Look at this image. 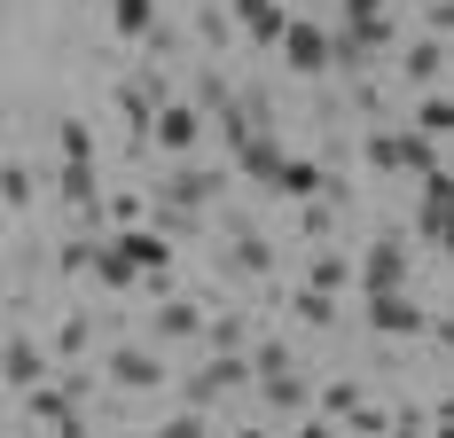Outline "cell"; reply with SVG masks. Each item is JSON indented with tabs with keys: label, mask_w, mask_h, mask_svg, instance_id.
Masks as SVG:
<instances>
[{
	"label": "cell",
	"mask_w": 454,
	"mask_h": 438,
	"mask_svg": "<svg viewBox=\"0 0 454 438\" xmlns=\"http://www.w3.org/2000/svg\"><path fill=\"white\" fill-rule=\"evenodd\" d=\"M400 71H408L415 87H431V79L447 71V40H431V32H423V40H408V55H400Z\"/></svg>",
	"instance_id": "obj_21"
},
{
	"label": "cell",
	"mask_w": 454,
	"mask_h": 438,
	"mask_svg": "<svg viewBox=\"0 0 454 438\" xmlns=\"http://www.w3.org/2000/svg\"><path fill=\"white\" fill-rule=\"evenodd\" d=\"M423 32L431 40H454V0H423Z\"/></svg>",
	"instance_id": "obj_34"
},
{
	"label": "cell",
	"mask_w": 454,
	"mask_h": 438,
	"mask_svg": "<svg viewBox=\"0 0 454 438\" xmlns=\"http://www.w3.org/2000/svg\"><path fill=\"white\" fill-rule=\"evenodd\" d=\"M0 384H16V392L47 384V352L32 345V337H8V345H0Z\"/></svg>",
	"instance_id": "obj_14"
},
{
	"label": "cell",
	"mask_w": 454,
	"mask_h": 438,
	"mask_svg": "<svg viewBox=\"0 0 454 438\" xmlns=\"http://www.w3.org/2000/svg\"><path fill=\"white\" fill-rule=\"evenodd\" d=\"M290 313H298L306 329H329V321H337V290H314V282H298V298H290Z\"/></svg>",
	"instance_id": "obj_24"
},
{
	"label": "cell",
	"mask_w": 454,
	"mask_h": 438,
	"mask_svg": "<svg viewBox=\"0 0 454 438\" xmlns=\"http://www.w3.org/2000/svg\"><path fill=\"white\" fill-rule=\"evenodd\" d=\"M196 337H204V306L165 298V306L149 313V345H196Z\"/></svg>",
	"instance_id": "obj_12"
},
{
	"label": "cell",
	"mask_w": 454,
	"mask_h": 438,
	"mask_svg": "<svg viewBox=\"0 0 454 438\" xmlns=\"http://www.w3.org/2000/svg\"><path fill=\"white\" fill-rule=\"evenodd\" d=\"M408 126H415V133H431V141H447V133H454V94H423Z\"/></svg>",
	"instance_id": "obj_25"
},
{
	"label": "cell",
	"mask_w": 454,
	"mask_h": 438,
	"mask_svg": "<svg viewBox=\"0 0 454 438\" xmlns=\"http://www.w3.org/2000/svg\"><path fill=\"white\" fill-rule=\"evenodd\" d=\"M141 40H149V55H181V32H173V24H165V16H157V24H149V32H141Z\"/></svg>",
	"instance_id": "obj_36"
},
{
	"label": "cell",
	"mask_w": 454,
	"mask_h": 438,
	"mask_svg": "<svg viewBox=\"0 0 454 438\" xmlns=\"http://www.w3.org/2000/svg\"><path fill=\"white\" fill-rule=\"evenodd\" d=\"M243 384H251V360H243V352H212L204 368H188V376H181V407H196V415H204L212 399L243 392Z\"/></svg>",
	"instance_id": "obj_1"
},
{
	"label": "cell",
	"mask_w": 454,
	"mask_h": 438,
	"mask_svg": "<svg viewBox=\"0 0 454 438\" xmlns=\"http://www.w3.org/2000/svg\"><path fill=\"white\" fill-rule=\"evenodd\" d=\"M196 40L212 47V55H220V47H227V40H235V16H227L220 0H212V8H204V16H196Z\"/></svg>",
	"instance_id": "obj_29"
},
{
	"label": "cell",
	"mask_w": 454,
	"mask_h": 438,
	"mask_svg": "<svg viewBox=\"0 0 454 438\" xmlns=\"http://www.w3.org/2000/svg\"><path fill=\"white\" fill-rule=\"evenodd\" d=\"M87 274L102 282V290H110V298H118V290H134V282H141V266L126 259L118 243H94V266H87Z\"/></svg>",
	"instance_id": "obj_19"
},
{
	"label": "cell",
	"mask_w": 454,
	"mask_h": 438,
	"mask_svg": "<svg viewBox=\"0 0 454 438\" xmlns=\"http://www.w3.org/2000/svg\"><path fill=\"white\" fill-rule=\"evenodd\" d=\"M282 157H290V149H282L274 133H243V141H235V165H227V173H235V180H251V188H274Z\"/></svg>",
	"instance_id": "obj_9"
},
{
	"label": "cell",
	"mask_w": 454,
	"mask_h": 438,
	"mask_svg": "<svg viewBox=\"0 0 454 438\" xmlns=\"http://www.w3.org/2000/svg\"><path fill=\"white\" fill-rule=\"evenodd\" d=\"M431 438H454V423H447V415H439V431H431Z\"/></svg>",
	"instance_id": "obj_43"
},
{
	"label": "cell",
	"mask_w": 454,
	"mask_h": 438,
	"mask_svg": "<svg viewBox=\"0 0 454 438\" xmlns=\"http://www.w3.org/2000/svg\"><path fill=\"white\" fill-rule=\"evenodd\" d=\"M102 376H110L118 392H157V384H165L173 368H165V352H157V345H110Z\"/></svg>",
	"instance_id": "obj_4"
},
{
	"label": "cell",
	"mask_w": 454,
	"mask_h": 438,
	"mask_svg": "<svg viewBox=\"0 0 454 438\" xmlns=\"http://www.w3.org/2000/svg\"><path fill=\"white\" fill-rule=\"evenodd\" d=\"M87 345H94V321H63V337H55V352H63V360H79Z\"/></svg>",
	"instance_id": "obj_35"
},
{
	"label": "cell",
	"mask_w": 454,
	"mask_h": 438,
	"mask_svg": "<svg viewBox=\"0 0 454 438\" xmlns=\"http://www.w3.org/2000/svg\"><path fill=\"white\" fill-rule=\"evenodd\" d=\"M415 188H423V204H415V235H423L431 251H454V173L439 165V173H423Z\"/></svg>",
	"instance_id": "obj_2"
},
{
	"label": "cell",
	"mask_w": 454,
	"mask_h": 438,
	"mask_svg": "<svg viewBox=\"0 0 454 438\" xmlns=\"http://www.w3.org/2000/svg\"><path fill=\"white\" fill-rule=\"evenodd\" d=\"M149 24H157V0H110V32L118 40H141Z\"/></svg>",
	"instance_id": "obj_26"
},
{
	"label": "cell",
	"mask_w": 454,
	"mask_h": 438,
	"mask_svg": "<svg viewBox=\"0 0 454 438\" xmlns=\"http://www.w3.org/2000/svg\"><path fill=\"white\" fill-rule=\"evenodd\" d=\"M47 188L71 204V212H87V219H102V188H94V157H63L55 173H47Z\"/></svg>",
	"instance_id": "obj_10"
},
{
	"label": "cell",
	"mask_w": 454,
	"mask_h": 438,
	"mask_svg": "<svg viewBox=\"0 0 454 438\" xmlns=\"http://www.w3.org/2000/svg\"><path fill=\"white\" fill-rule=\"evenodd\" d=\"M392 173H439V141L431 133H415V126H392Z\"/></svg>",
	"instance_id": "obj_17"
},
{
	"label": "cell",
	"mask_w": 454,
	"mask_h": 438,
	"mask_svg": "<svg viewBox=\"0 0 454 438\" xmlns=\"http://www.w3.org/2000/svg\"><path fill=\"white\" fill-rule=\"evenodd\" d=\"M55 149H63V157H94V126L87 118H63V126H55Z\"/></svg>",
	"instance_id": "obj_31"
},
{
	"label": "cell",
	"mask_w": 454,
	"mask_h": 438,
	"mask_svg": "<svg viewBox=\"0 0 454 438\" xmlns=\"http://www.w3.org/2000/svg\"><path fill=\"white\" fill-rule=\"evenodd\" d=\"M196 133H204V110H196V102H173V94H165V102H157V118H149V141H157V149H165V157L181 165L188 149H196Z\"/></svg>",
	"instance_id": "obj_7"
},
{
	"label": "cell",
	"mask_w": 454,
	"mask_h": 438,
	"mask_svg": "<svg viewBox=\"0 0 454 438\" xmlns=\"http://www.w3.org/2000/svg\"><path fill=\"white\" fill-rule=\"evenodd\" d=\"M321 407L353 423V415H361V407H368V392H361V384H329V392H321Z\"/></svg>",
	"instance_id": "obj_33"
},
{
	"label": "cell",
	"mask_w": 454,
	"mask_h": 438,
	"mask_svg": "<svg viewBox=\"0 0 454 438\" xmlns=\"http://www.w3.org/2000/svg\"><path fill=\"white\" fill-rule=\"evenodd\" d=\"M157 438H204V415H196V407H181V415H173Z\"/></svg>",
	"instance_id": "obj_38"
},
{
	"label": "cell",
	"mask_w": 454,
	"mask_h": 438,
	"mask_svg": "<svg viewBox=\"0 0 454 438\" xmlns=\"http://www.w3.org/2000/svg\"><path fill=\"white\" fill-rule=\"evenodd\" d=\"M110 243H118L141 274H173V235H165V227H141V219H134V227H118Z\"/></svg>",
	"instance_id": "obj_11"
},
{
	"label": "cell",
	"mask_w": 454,
	"mask_h": 438,
	"mask_svg": "<svg viewBox=\"0 0 454 438\" xmlns=\"http://www.w3.org/2000/svg\"><path fill=\"white\" fill-rule=\"evenodd\" d=\"M259 399H267L274 415H306V376H298V368H282V376H259Z\"/></svg>",
	"instance_id": "obj_20"
},
{
	"label": "cell",
	"mask_w": 454,
	"mask_h": 438,
	"mask_svg": "<svg viewBox=\"0 0 454 438\" xmlns=\"http://www.w3.org/2000/svg\"><path fill=\"white\" fill-rule=\"evenodd\" d=\"M157 102H165V71H141L134 87H118V110H126V126H141V133L157 118Z\"/></svg>",
	"instance_id": "obj_18"
},
{
	"label": "cell",
	"mask_w": 454,
	"mask_h": 438,
	"mask_svg": "<svg viewBox=\"0 0 454 438\" xmlns=\"http://www.w3.org/2000/svg\"><path fill=\"white\" fill-rule=\"evenodd\" d=\"M353 438H376V431H353Z\"/></svg>",
	"instance_id": "obj_44"
},
{
	"label": "cell",
	"mask_w": 454,
	"mask_h": 438,
	"mask_svg": "<svg viewBox=\"0 0 454 438\" xmlns=\"http://www.w3.org/2000/svg\"><path fill=\"white\" fill-rule=\"evenodd\" d=\"M274 47H282V63H290L298 79H321V71H329V32H321V24H306V16H290Z\"/></svg>",
	"instance_id": "obj_8"
},
{
	"label": "cell",
	"mask_w": 454,
	"mask_h": 438,
	"mask_svg": "<svg viewBox=\"0 0 454 438\" xmlns=\"http://www.w3.org/2000/svg\"><path fill=\"white\" fill-rule=\"evenodd\" d=\"M282 24H290V0H235V32H243V40L274 47V40H282Z\"/></svg>",
	"instance_id": "obj_13"
},
{
	"label": "cell",
	"mask_w": 454,
	"mask_h": 438,
	"mask_svg": "<svg viewBox=\"0 0 454 438\" xmlns=\"http://www.w3.org/2000/svg\"><path fill=\"white\" fill-rule=\"evenodd\" d=\"M274 196H290V204L321 196V165H314V157H282V173H274Z\"/></svg>",
	"instance_id": "obj_22"
},
{
	"label": "cell",
	"mask_w": 454,
	"mask_h": 438,
	"mask_svg": "<svg viewBox=\"0 0 454 438\" xmlns=\"http://www.w3.org/2000/svg\"><path fill=\"white\" fill-rule=\"evenodd\" d=\"M32 196H40V173H32V165H0V204H16V212H24Z\"/></svg>",
	"instance_id": "obj_27"
},
{
	"label": "cell",
	"mask_w": 454,
	"mask_h": 438,
	"mask_svg": "<svg viewBox=\"0 0 454 438\" xmlns=\"http://www.w3.org/2000/svg\"><path fill=\"white\" fill-rule=\"evenodd\" d=\"M227 188H235V173H204V165H173V180L157 188V204H173V212H212Z\"/></svg>",
	"instance_id": "obj_3"
},
{
	"label": "cell",
	"mask_w": 454,
	"mask_h": 438,
	"mask_svg": "<svg viewBox=\"0 0 454 438\" xmlns=\"http://www.w3.org/2000/svg\"><path fill=\"white\" fill-rule=\"evenodd\" d=\"M298 438H337V431H329L321 415H306V423H298Z\"/></svg>",
	"instance_id": "obj_42"
},
{
	"label": "cell",
	"mask_w": 454,
	"mask_h": 438,
	"mask_svg": "<svg viewBox=\"0 0 454 438\" xmlns=\"http://www.w3.org/2000/svg\"><path fill=\"white\" fill-rule=\"evenodd\" d=\"M243 360H251V384H259V376H282V368H298L290 345H259V352H243Z\"/></svg>",
	"instance_id": "obj_32"
},
{
	"label": "cell",
	"mask_w": 454,
	"mask_h": 438,
	"mask_svg": "<svg viewBox=\"0 0 454 438\" xmlns=\"http://www.w3.org/2000/svg\"><path fill=\"white\" fill-rule=\"evenodd\" d=\"M220 274H227V282H235V274H243V282H259V274H274V243H267V235H251V227H243V235L227 243Z\"/></svg>",
	"instance_id": "obj_16"
},
{
	"label": "cell",
	"mask_w": 454,
	"mask_h": 438,
	"mask_svg": "<svg viewBox=\"0 0 454 438\" xmlns=\"http://www.w3.org/2000/svg\"><path fill=\"white\" fill-rule=\"evenodd\" d=\"M423 329H431V345H439V352H454V321H423Z\"/></svg>",
	"instance_id": "obj_40"
},
{
	"label": "cell",
	"mask_w": 454,
	"mask_h": 438,
	"mask_svg": "<svg viewBox=\"0 0 454 438\" xmlns=\"http://www.w3.org/2000/svg\"><path fill=\"white\" fill-rule=\"evenodd\" d=\"M47 438H94V431H87V423H79V415H71V423H55V431H47Z\"/></svg>",
	"instance_id": "obj_41"
},
{
	"label": "cell",
	"mask_w": 454,
	"mask_h": 438,
	"mask_svg": "<svg viewBox=\"0 0 454 438\" xmlns=\"http://www.w3.org/2000/svg\"><path fill=\"white\" fill-rule=\"evenodd\" d=\"M361 321L376 329V337H423V321H431V313L415 306L408 290H368V298H361Z\"/></svg>",
	"instance_id": "obj_5"
},
{
	"label": "cell",
	"mask_w": 454,
	"mask_h": 438,
	"mask_svg": "<svg viewBox=\"0 0 454 438\" xmlns=\"http://www.w3.org/2000/svg\"><path fill=\"white\" fill-rule=\"evenodd\" d=\"M196 110H204V118H227V110H235V87H227L220 71H204V87H196Z\"/></svg>",
	"instance_id": "obj_30"
},
{
	"label": "cell",
	"mask_w": 454,
	"mask_h": 438,
	"mask_svg": "<svg viewBox=\"0 0 454 438\" xmlns=\"http://www.w3.org/2000/svg\"><path fill=\"white\" fill-rule=\"evenodd\" d=\"M24 415L55 431V423H71V415H79V392H71L63 376H47V384H32V392H24Z\"/></svg>",
	"instance_id": "obj_15"
},
{
	"label": "cell",
	"mask_w": 454,
	"mask_h": 438,
	"mask_svg": "<svg viewBox=\"0 0 454 438\" xmlns=\"http://www.w3.org/2000/svg\"><path fill=\"white\" fill-rule=\"evenodd\" d=\"M353 282H361V298L368 290H408V243H400V235L368 243L361 259H353Z\"/></svg>",
	"instance_id": "obj_6"
},
{
	"label": "cell",
	"mask_w": 454,
	"mask_h": 438,
	"mask_svg": "<svg viewBox=\"0 0 454 438\" xmlns=\"http://www.w3.org/2000/svg\"><path fill=\"white\" fill-rule=\"evenodd\" d=\"M55 266H63V274H87V266H94V243H63Z\"/></svg>",
	"instance_id": "obj_37"
},
{
	"label": "cell",
	"mask_w": 454,
	"mask_h": 438,
	"mask_svg": "<svg viewBox=\"0 0 454 438\" xmlns=\"http://www.w3.org/2000/svg\"><path fill=\"white\" fill-rule=\"evenodd\" d=\"M384 431H392V438H423V415H415V407H400V415H384Z\"/></svg>",
	"instance_id": "obj_39"
},
{
	"label": "cell",
	"mask_w": 454,
	"mask_h": 438,
	"mask_svg": "<svg viewBox=\"0 0 454 438\" xmlns=\"http://www.w3.org/2000/svg\"><path fill=\"white\" fill-rule=\"evenodd\" d=\"M306 282H314V290H345V282H353V259H345V251H321V259L306 266Z\"/></svg>",
	"instance_id": "obj_28"
},
{
	"label": "cell",
	"mask_w": 454,
	"mask_h": 438,
	"mask_svg": "<svg viewBox=\"0 0 454 438\" xmlns=\"http://www.w3.org/2000/svg\"><path fill=\"white\" fill-rule=\"evenodd\" d=\"M204 345L212 352H251V321H243V313H212V321H204Z\"/></svg>",
	"instance_id": "obj_23"
}]
</instances>
